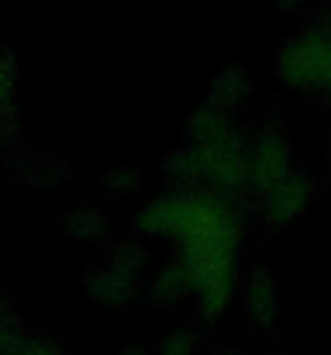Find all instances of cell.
I'll return each mask as SVG.
<instances>
[{
  "mask_svg": "<svg viewBox=\"0 0 331 355\" xmlns=\"http://www.w3.org/2000/svg\"><path fill=\"white\" fill-rule=\"evenodd\" d=\"M135 235L148 245H173L183 259L194 293L231 290L241 283L245 211L238 197L194 187H166L135 207Z\"/></svg>",
  "mask_w": 331,
  "mask_h": 355,
  "instance_id": "1",
  "label": "cell"
},
{
  "mask_svg": "<svg viewBox=\"0 0 331 355\" xmlns=\"http://www.w3.org/2000/svg\"><path fill=\"white\" fill-rule=\"evenodd\" d=\"M248 138L238 135L214 145H187L162 162V173L169 176V187H194L211 190L224 197H245L248 193Z\"/></svg>",
  "mask_w": 331,
  "mask_h": 355,
  "instance_id": "2",
  "label": "cell"
},
{
  "mask_svg": "<svg viewBox=\"0 0 331 355\" xmlns=\"http://www.w3.org/2000/svg\"><path fill=\"white\" fill-rule=\"evenodd\" d=\"M273 76L276 83L307 101L331 97V24H304L294 35H287L276 45L273 55Z\"/></svg>",
  "mask_w": 331,
  "mask_h": 355,
  "instance_id": "3",
  "label": "cell"
},
{
  "mask_svg": "<svg viewBox=\"0 0 331 355\" xmlns=\"http://www.w3.org/2000/svg\"><path fill=\"white\" fill-rule=\"evenodd\" d=\"M297 166V145L280 124H262L248 138V193L262 197L283 183Z\"/></svg>",
  "mask_w": 331,
  "mask_h": 355,
  "instance_id": "4",
  "label": "cell"
},
{
  "mask_svg": "<svg viewBox=\"0 0 331 355\" xmlns=\"http://www.w3.org/2000/svg\"><path fill=\"white\" fill-rule=\"evenodd\" d=\"M321 197V183L314 180V173L307 169H294L283 183H276L269 193L255 197L259 204V221L269 225V228H290L297 225Z\"/></svg>",
  "mask_w": 331,
  "mask_h": 355,
  "instance_id": "5",
  "label": "cell"
},
{
  "mask_svg": "<svg viewBox=\"0 0 331 355\" xmlns=\"http://www.w3.org/2000/svg\"><path fill=\"white\" fill-rule=\"evenodd\" d=\"M280 304H283V290H280V276L269 262H255L248 266V272L241 276V290H238V307L248 328L269 335L276 328L280 318Z\"/></svg>",
  "mask_w": 331,
  "mask_h": 355,
  "instance_id": "6",
  "label": "cell"
},
{
  "mask_svg": "<svg viewBox=\"0 0 331 355\" xmlns=\"http://www.w3.org/2000/svg\"><path fill=\"white\" fill-rule=\"evenodd\" d=\"M10 176L21 190L52 193L73 180V169L66 159H59L49 148H17V152H10Z\"/></svg>",
  "mask_w": 331,
  "mask_h": 355,
  "instance_id": "7",
  "label": "cell"
},
{
  "mask_svg": "<svg viewBox=\"0 0 331 355\" xmlns=\"http://www.w3.org/2000/svg\"><path fill=\"white\" fill-rule=\"evenodd\" d=\"M238 135H248L241 128L238 114L221 111L211 101H201L183 121V141L187 145H214V141H228V138H238Z\"/></svg>",
  "mask_w": 331,
  "mask_h": 355,
  "instance_id": "8",
  "label": "cell"
},
{
  "mask_svg": "<svg viewBox=\"0 0 331 355\" xmlns=\"http://www.w3.org/2000/svg\"><path fill=\"white\" fill-rule=\"evenodd\" d=\"M145 297L159 307V311H173L180 304L190 300V272L183 266L180 255H169L166 262H159L148 279H145Z\"/></svg>",
  "mask_w": 331,
  "mask_h": 355,
  "instance_id": "9",
  "label": "cell"
},
{
  "mask_svg": "<svg viewBox=\"0 0 331 355\" xmlns=\"http://www.w3.org/2000/svg\"><path fill=\"white\" fill-rule=\"evenodd\" d=\"M255 87H252V73L241 66V62H228L221 66L218 73L207 80V94L204 101H211L214 107L228 111V114H241L252 101Z\"/></svg>",
  "mask_w": 331,
  "mask_h": 355,
  "instance_id": "10",
  "label": "cell"
},
{
  "mask_svg": "<svg viewBox=\"0 0 331 355\" xmlns=\"http://www.w3.org/2000/svg\"><path fill=\"white\" fill-rule=\"evenodd\" d=\"M59 232L83 248H97L108 241V214L94 204H69L59 214Z\"/></svg>",
  "mask_w": 331,
  "mask_h": 355,
  "instance_id": "11",
  "label": "cell"
},
{
  "mask_svg": "<svg viewBox=\"0 0 331 355\" xmlns=\"http://www.w3.org/2000/svg\"><path fill=\"white\" fill-rule=\"evenodd\" d=\"M104 266H110L117 276H124V279H131V283H142L145 279V272H148V241L145 238H121V241H114L108 248V255L101 259Z\"/></svg>",
  "mask_w": 331,
  "mask_h": 355,
  "instance_id": "12",
  "label": "cell"
},
{
  "mask_svg": "<svg viewBox=\"0 0 331 355\" xmlns=\"http://www.w3.org/2000/svg\"><path fill=\"white\" fill-rule=\"evenodd\" d=\"M97 187L114 204H138V197L145 193V173L131 162H117V166L104 169Z\"/></svg>",
  "mask_w": 331,
  "mask_h": 355,
  "instance_id": "13",
  "label": "cell"
},
{
  "mask_svg": "<svg viewBox=\"0 0 331 355\" xmlns=\"http://www.w3.org/2000/svg\"><path fill=\"white\" fill-rule=\"evenodd\" d=\"M87 293L97 300V304H128L135 293H138V283L117 276L110 266H97L90 276H87Z\"/></svg>",
  "mask_w": 331,
  "mask_h": 355,
  "instance_id": "14",
  "label": "cell"
},
{
  "mask_svg": "<svg viewBox=\"0 0 331 355\" xmlns=\"http://www.w3.org/2000/svg\"><path fill=\"white\" fill-rule=\"evenodd\" d=\"M201 349V331L190 321L166 324L155 338V355H197Z\"/></svg>",
  "mask_w": 331,
  "mask_h": 355,
  "instance_id": "15",
  "label": "cell"
},
{
  "mask_svg": "<svg viewBox=\"0 0 331 355\" xmlns=\"http://www.w3.org/2000/svg\"><path fill=\"white\" fill-rule=\"evenodd\" d=\"M21 62L14 55V49H3V73H0V107H14L21 104Z\"/></svg>",
  "mask_w": 331,
  "mask_h": 355,
  "instance_id": "16",
  "label": "cell"
},
{
  "mask_svg": "<svg viewBox=\"0 0 331 355\" xmlns=\"http://www.w3.org/2000/svg\"><path fill=\"white\" fill-rule=\"evenodd\" d=\"M3 355H66V352H62L59 342L49 338V335H28L24 342H17L14 349H7Z\"/></svg>",
  "mask_w": 331,
  "mask_h": 355,
  "instance_id": "17",
  "label": "cell"
},
{
  "mask_svg": "<svg viewBox=\"0 0 331 355\" xmlns=\"http://www.w3.org/2000/svg\"><path fill=\"white\" fill-rule=\"evenodd\" d=\"M307 0H273V10L276 14H294V10H300Z\"/></svg>",
  "mask_w": 331,
  "mask_h": 355,
  "instance_id": "18",
  "label": "cell"
},
{
  "mask_svg": "<svg viewBox=\"0 0 331 355\" xmlns=\"http://www.w3.org/2000/svg\"><path fill=\"white\" fill-rule=\"evenodd\" d=\"M117 355H148V352L138 349V345H124V349H117Z\"/></svg>",
  "mask_w": 331,
  "mask_h": 355,
  "instance_id": "19",
  "label": "cell"
},
{
  "mask_svg": "<svg viewBox=\"0 0 331 355\" xmlns=\"http://www.w3.org/2000/svg\"><path fill=\"white\" fill-rule=\"evenodd\" d=\"M214 355H238V352H214Z\"/></svg>",
  "mask_w": 331,
  "mask_h": 355,
  "instance_id": "20",
  "label": "cell"
},
{
  "mask_svg": "<svg viewBox=\"0 0 331 355\" xmlns=\"http://www.w3.org/2000/svg\"><path fill=\"white\" fill-rule=\"evenodd\" d=\"M266 355H287V352H266Z\"/></svg>",
  "mask_w": 331,
  "mask_h": 355,
  "instance_id": "21",
  "label": "cell"
},
{
  "mask_svg": "<svg viewBox=\"0 0 331 355\" xmlns=\"http://www.w3.org/2000/svg\"><path fill=\"white\" fill-rule=\"evenodd\" d=\"M328 24H331V10H328Z\"/></svg>",
  "mask_w": 331,
  "mask_h": 355,
  "instance_id": "22",
  "label": "cell"
},
{
  "mask_svg": "<svg viewBox=\"0 0 331 355\" xmlns=\"http://www.w3.org/2000/svg\"><path fill=\"white\" fill-rule=\"evenodd\" d=\"M328 3H331V0H328Z\"/></svg>",
  "mask_w": 331,
  "mask_h": 355,
  "instance_id": "23",
  "label": "cell"
}]
</instances>
